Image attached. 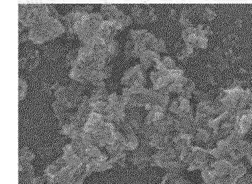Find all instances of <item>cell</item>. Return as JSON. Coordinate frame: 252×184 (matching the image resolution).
Masks as SVG:
<instances>
[{
  "label": "cell",
  "mask_w": 252,
  "mask_h": 184,
  "mask_svg": "<svg viewBox=\"0 0 252 184\" xmlns=\"http://www.w3.org/2000/svg\"><path fill=\"white\" fill-rule=\"evenodd\" d=\"M91 173L89 166L62 155L46 167L44 176L47 181L60 184H84Z\"/></svg>",
  "instance_id": "1"
},
{
  "label": "cell",
  "mask_w": 252,
  "mask_h": 184,
  "mask_svg": "<svg viewBox=\"0 0 252 184\" xmlns=\"http://www.w3.org/2000/svg\"><path fill=\"white\" fill-rule=\"evenodd\" d=\"M65 31L61 21L47 16L38 22L28 31L29 40L35 45H42L56 39Z\"/></svg>",
  "instance_id": "2"
},
{
  "label": "cell",
  "mask_w": 252,
  "mask_h": 184,
  "mask_svg": "<svg viewBox=\"0 0 252 184\" xmlns=\"http://www.w3.org/2000/svg\"><path fill=\"white\" fill-rule=\"evenodd\" d=\"M105 20L101 13L87 14L75 29V35L84 45L93 44L98 38V31L102 22Z\"/></svg>",
  "instance_id": "3"
},
{
  "label": "cell",
  "mask_w": 252,
  "mask_h": 184,
  "mask_svg": "<svg viewBox=\"0 0 252 184\" xmlns=\"http://www.w3.org/2000/svg\"><path fill=\"white\" fill-rule=\"evenodd\" d=\"M49 16L48 4H18L19 23L25 28L30 29L38 22Z\"/></svg>",
  "instance_id": "4"
},
{
  "label": "cell",
  "mask_w": 252,
  "mask_h": 184,
  "mask_svg": "<svg viewBox=\"0 0 252 184\" xmlns=\"http://www.w3.org/2000/svg\"><path fill=\"white\" fill-rule=\"evenodd\" d=\"M53 94L56 100L70 110L77 109L85 96L80 87L76 85H57Z\"/></svg>",
  "instance_id": "5"
},
{
  "label": "cell",
  "mask_w": 252,
  "mask_h": 184,
  "mask_svg": "<svg viewBox=\"0 0 252 184\" xmlns=\"http://www.w3.org/2000/svg\"><path fill=\"white\" fill-rule=\"evenodd\" d=\"M126 107L124 104L121 96L116 93L109 94L108 105L106 115L104 118L105 120L110 122L116 126L120 125L125 121L126 118Z\"/></svg>",
  "instance_id": "6"
},
{
  "label": "cell",
  "mask_w": 252,
  "mask_h": 184,
  "mask_svg": "<svg viewBox=\"0 0 252 184\" xmlns=\"http://www.w3.org/2000/svg\"><path fill=\"white\" fill-rule=\"evenodd\" d=\"M122 81L125 87L144 86L146 77L144 68L140 64L135 65L125 72Z\"/></svg>",
  "instance_id": "7"
},
{
  "label": "cell",
  "mask_w": 252,
  "mask_h": 184,
  "mask_svg": "<svg viewBox=\"0 0 252 184\" xmlns=\"http://www.w3.org/2000/svg\"><path fill=\"white\" fill-rule=\"evenodd\" d=\"M39 53L35 49L26 50L19 58V66L20 68L31 70L37 67L39 63Z\"/></svg>",
  "instance_id": "8"
},
{
  "label": "cell",
  "mask_w": 252,
  "mask_h": 184,
  "mask_svg": "<svg viewBox=\"0 0 252 184\" xmlns=\"http://www.w3.org/2000/svg\"><path fill=\"white\" fill-rule=\"evenodd\" d=\"M172 115L176 117H182L193 115L189 99L179 96L169 105Z\"/></svg>",
  "instance_id": "9"
},
{
  "label": "cell",
  "mask_w": 252,
  "mask_h": 184,
  "mask_svg": "<svg viewBox=\"0 0 252 184\" xmlns=\"http://www.w3.org/2000/svg\"><path fill=\"white\" fill-rule=\"evenodd\" d=\"M123 29L116 21L112 20H104L98 31V36L104 40L115 39L118 32Z\"/></svg>",
  "instance_id": "10"
},
{
  "label": "cell",
  "mask_w": 252,
  "mask_h": 184,
  "mask_svg": "<svg viewBox=\"0 0 252 184\" xmlns=\"http://www.w3.org/2000/svg\"><path fill=\"white\" fill-rule=\"evenodd\" d=\"M89 13L80 12V11L73 10L70 13L63 17V25L65 31L69 34H75V29L80 21L83 19L84 16Z\"/></svg>",
  "instance_id": "11"
},
{
  "label": "cell",
  "mask_w": 252,
  "mask_h": 184,
  "mask_svg": "<svg viewBox=\"0 0 252 184\" xmlns=\"http://www.w3.org/2000/svg\"><path fill=\"white\" fill-rule=\"evenodd\" d=\"M53 110L60 123V126L70 122L74 112L65 106L61 102L55 99L53 103Z\"/></svg>",
  "instance_id": "12"
},
{
  "label": "cell",
  "mask_w": 252,
  "mask_h": 184,
  "mask_svg": "<svg viewBox=\"0 0 252 184\" xmlns=\"http://www.w3.org/2000/svg\"><path fill=\"white\" fill-rule=\"evenodd\" d=\"M147 50V46L143 43L130 40L126 43L125 55L128 58H140Z\"/></svg>",
  "instance_id": "13"
},
{
  "label": "cell",
  "mask_w": 252,
  "mask_h": 184,
  "mask_svg": "<svg viewBox=\"0 0 252 184\" xmlns=\"http://www.w3.org/2000/svg\"><path fill=\"white\" fill-rule=\"evenodd\" d=\"M130 37L131 40L143 43L147 46L150 45L156 37L146 30H136L130 31Z\"/></svg>",
  "instance_id": "14"
},
{
  "label": "cell",
  "mask_w": 252,
  "mask_h": 184,
  "mask_svg": "<svg viewBox=\"0 0 252 184\" xmlns=\"http://www.w3.org/2000/svg\"><path fill=\"white\" fill-rule=\"evenodd\" d=\"M140 65L144 69L150 68L160 61L158 53L151 50H147L139 58Z\"/></svg>",
  "instance_id": "15"
},
{
  "label": "cell",
  "mask_w": 252,
  "mask_h": 184,
  "mask_svg": "<svg viewBox=\"0 0 252 184\" xmlns=\"http://www.w3.org/2000/svg\"><path fill=\"white\" fill-rule=\"evenodd\" d=\"M123 13L122 10L113 4H103L101 6V13L106 20H117Z\"/></svg>",
  "instance_id": "16"
},
{
  "label": "cell",
  "mask_w": 252,
  "mask_h": 184,
  "mask_svg": "<svg viewBox=\"0 0 252 184\" xmlns=\"http://www.w3.org/2000/svg\"><path fill=\"white\" fill-rule=\"evenodd\" d=\"M133 160L136 165L146 166L153 162V155L151 156L145 149L136 150L133 156Z\"/></svg>",
  "instance_id": "17"
},
{
  "label": "cell",
  "mask_w": 252,
  "mask_h": 184,
  "mask_svg": "<svg viewBox=\"0 0 252 184\" xmlns=\"http://www.w3.org/2000/svg\"><path fill=\"white\" fill-rule=\"evenodd\" d=\"M35 159V154L32 150L22 148L19 152V166L32 164Z\"/></svg>",
  "instance_id": "18"
},
{
  "label": "cell",
  "mask_w": 252,
  "mask_h": 184,
  "mask_svg": "<svg viewBox=\"0 0 252 184\" xmlns=\"http://www.w3.org/2000/svg\"><path fill=\"white\" fill-rule=\"evenodd\" d=\"M104 51L108 59H112L117 55L118 52V44L116 40H105Z\"/></svg>",
  "instance_id": "19"
},
{
  "label": "cell",
  "mask_w": 252,
  "mask_h": 184,
  "mask_svg": "<svg viewBox=\"0 0 252 184\" xmlns=\"http://www.w3.org/2000/svg\"><path fill=\"white\" fill-rule=\"evenodd\" d=\"M150 50L158 53H162L166 51V46L165 41L160 38H155L150 45Z\"/></svg>",
  "instance_id": "20"
},
{
  "label": "cell",
  "mask_w": 252,
  "mask_h": 184,
  "mask_svg": "<svg viewBox=\"0 0 252 184\" xmlns=\"http://www.w3.org/2000/svg\"><path fill=\"white\" fill-rule=\"evenodd\" d=\"M194 50V47L186 44L184 50L181 52L178 56V59L181 61H184L189 59L191 55H192Z\"/></svg>",
  "instance_id": "21"
},
{
  "label": "cell",
  "mask_w": 252,
  "mask_h": 184,
  "mask_svg": "<svg viewBox=\"0 0 252 184\" xmlns=\"http://www.w3.org/2000/svg\"><path fill=\"white\" fill-rule=\"evenodd\" d=\"M28 86L26 81L21 78H19V100L20 101L25 99L27 94Z\"/></svg>",
  "instance_id": "22"
},
{
  "label": "cell",
  "mask_w": 252,
  "mask_h": 184,
  "mask_svg": "<svg viewBox=\"0 0 252 184\" xmlns=\"http://www.w3.org/2000/svg\"><path fill=\"white\" fill-rule=\"evenodd\" d=\"M161 61L168 70L173 69L176 67L175 66V62L171 57H165L162 58Z\"/></svg>",
  "instance_id": "23"
},
{
  "label": "cell",
  "mask_w": 252,
  "mask_h": 184,
  "mask_svg": "<svg viewBox=\"0 0 252 184\" xmlns=\"http://www.w3.org/2000/svg\"><path fill=\"white\" fill-rule=\"evenodd\" d=\"M93 5L89 4H79L78 5V7H75L73 10L80 11V12L90 13L89 12L93 9Z\"/></svg>",
  "instance_id": "24"
},
{
  "label": "cell",
  "mask_w": 252,
  "mask_h": 184,
  "mask_svg": "<svg viewBox=\"0 0 252 184\" xmlns=\"http://www.w3.org/2000/svg\"><path fill=\"white\" fill-rule=\"evenodd\" d=\"M45 184H60L56 182H51V181H47V183Z\"/></svg>",
  "instance_id": "25"
}]
</instances>
